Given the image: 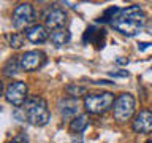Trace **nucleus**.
I'll return each mask as SVG.
<instances>
[{"mask_svg":"<svg viewBox=\"0 0 152 143\" xmlns=\"http://www.w3.org/2000/svg\"><path fill=\"white\" fill-rule=\"evenodd\" d=\"M146 143H152V140H147V142H146Z\"/></svg>","mask_w":152,"mask_h":143,"instance_id":"b1692460","label":"nucleus"},{"mask_svg":"<svg viewBox=\"0 0 152 143\" xmlns=\"http://www.w3.org/2000/svg\"><path fill=\"white\" fill-rule=\"evenodd\" d=\"M59 111L64 118H71L78 111V100L73 97H65L59 100Z\"/></svg>","mask_w":152,"mask_h":143,"instance_id":"f8f14e48","label":"nucleus"},{"mask_svg":"<svg viewBox=\"0 0 152 143\" xmlns=\"http://www.w3.org/2000/svg\"><path fill=\"white\" fill-rule=\"evenodd\" d=\"M94 84H100V86H102V84H114V83H111V81H106V80H102V81H95Z\"/></svg>","mask_w":152,"mask_h":143,"instance_id":"4be33fe9","label":"nucleus"},{"mask_svg":"<svg viewBox=\"0 0 152 143\" xmlns=\"http://www.w3.org/2000/svg\"><path fill=\"white\" fill-rule=\"evenodd\" d=\"M144 24H146L144 11L138 5H132V7L122 8L116 14V18L111 21V27L122 35L135 37L136 33H140L144 29Z\"/></svg>","mask_w":152,"mask_h":143,"instance_id":"f257e3e1","label":"nucleus"},{"mask_svg":"<svg viewBox=\"0 0 152 143\" xmlns=\"http://www.w3.org/2000/svg\"><path fill=\"white\" fill-rule=\"evenodd\" d=\"M10 43V46L13 48V49H19V48H22L24 45V38L22 35H19V33H10V35L5 37Z\"/></svg>","mask_w":152,"mask_h":143,"instance_id":"a211bd4d","label":"nucleus"},{"mask_svg":"<svg viewBox=\"0 0 152 143\" xmlns=\"http://www.w3.org/2000/svg\"><path fill=\"white\" fill-rule=\"evenodd\" d=\"M45 64H46V54L43 51H38V49L26 51L21 57H19V65H21V69L26 70V72L38 70Z\"/></svg>","mask_w":152,"mask_h":143,"instance_id":"0eeeda50","label":"nucleus"},{"mask_svg":"<svg viewBox=\"0 0 152 143\" xmlns=\"http://www.w3.org/2000/svg\"><path fill=\"white\" fill-rule=\"evenodd\" d=\"M19 60L16 57H11V59H8L7 62L3 64V75L5 76H14L19 72Z\"/></svg>","mask_w":152,"mask_h":143,"instance_id":"2eb2a0df","label":"nucleus"},{"mask_svg":"<svg viewBox=\"0 0 152 143\" xmlns=\"http://www.w3.org/2000/svg\"><path fill=\"white\" fill-rule=\"evenodd\" d=\"M66 21V13L59 7H52L45 16V26L56 30V29H62Z\"/></svg>","mask_w":152,"mask_h":143,"instance_id":"1a4fd4ad","label":"nucleus"},{"mask_svg":"<svg viewBox=\"0 0 152 143\" xmlns=\"http://www.w3.org/2000/svg\"><path fill=\"white\" fill-rule=\"evenodd\" d=\"M5 99L8 100L14 107H21L26 103L27 97V84L24 81H13L8 84L7 91H5Z\"/></svg>","mask_w":152,"mask_h":143,"instance_id":"423d86ee","label":"nucleus"},{"mask_svg":"<svg viewBox=\"0 0 152 143\" xmlns=\"http://www.w3.org/2000/svg\"><path fill=\"white\" fill-rule=\"evenodd\" d=\"M13 143H28V142H27V138L24 135H19L18 138H14V140H13Z\"/></svg>","mask_w":152,"mask_h":143,"instance_id":"412c9836","label":"nucleus"},{"mask_svg":"<svg viewBox=\"0 0 152 143\" xmlns=\"http://www.w3.org/2000/svg\"><path fill=\"white\" fill-rule=\"evenodd\" d=\"M116 62H117V64H127L128 60H127V59H117Z\"/></svg>","mask_w":152,"mask_h":143,"instance_id":"5701e85b","label":"nucleus"},{"mask_svg":"<svg viewBox=\"0 0 152 143\" xmlns=\"http://www.w3.org/2000/svg\"><path fill=\"white\" fill-rule=\"evenodd\" d=\"M48 37L49 35H48L46 26H40V24H35L26 30V38L32 43H43L48 40Z\"/></svg>","mask_w":152,"mask_h":143,"instance_id":"9b49d317","label":"nucleus"},{"mask_svg":"<svg viewBox=\"0 0 152 143\" xmlns=\"http://www.w3.org/2000/svg\"><path fill=\"white\" fill-rule=\"evenodd\" d=\"M35 21V10L30 3H21L13 11V26L16 29H28V26ZM32 27V26H30Z\"/></svg>","mask_w":152,"mask_h":143,"instance_id":"39448f33","label":"nucleus"},{"mask_svg":"<svg viewBox=\"0 0 152 143\" xmlns=\"http://www.w3.org/2000/svg\"><path fill=\"white\" fill-rule=\"evenodd\" d=\"M65 92L68 94V97L78 99V97L86 94V88L84 86H78V84H66L65 86Z\"/></svg>","mask_w":152,"mask_h":143,"instance_id":"f3484780","label":"nucleus"},{"mask_svg":"<svg viewBox=\"0 0 152 143\" xmlns=\"http://www.w3.org/2000/svg\"><path fill=\"white\" fill-rule=\"evenodd\" d=\"M119 11H121V8H119V7H109V8L104 10L103 14L97 19V22H109V24H111V21L116 18V14Z\"/></svg>","mask_w":152,"mask_h":143,"instance_id":"dca6fc26","label":"nucleus"},{"mask_svg":"<svg viewBox=\"0 0 152 143\" xmlns=\"http://www.w3.org/2000/svg\"><path fill=\"white\" fill-rule=\"evenodd\" d=\"M104 32L103 29H98L95 26H90L86 29L84 35H83V41L87 45V43H92V45H97V48L103 46V40H104Z\"/></svg>","mask_w":152,"mask_h":143,"instance_id":"9d476101","label":"nucleus"},{"mask_svg":"<svg viewBox=\"0 0 152 143\" xmlns=\"http://www.w3.org/2000/svg\"><path fill=\"white\" fill-rule=\"evenodd\" d=\"M128 72L127 70H122V72H109V76L113 78H128Z\"/></svg>","mask_w":152,"mask_h":143,"instance_id":"6ab92c4d","label":"nucleus"},{"mask_svg":"<svg viewBox=\"0 0 152 143\" xmlns=\"http://www.w3.org/2000/svg\"><path fill=\"white\" fill-rule=\"evenodd\" d=\"M132 127L136 133H151L152 132V111H149V110L140 111L133 119Z\"/></svg>","mask_w":152,"mask_h":143,"instance_id":"6e6552de","label":"nucleus"},{"mask_svg":"<svg viewBox=\"0 0 152 143\" xmlns=\"http://www.w3.org/2000/svg\"><path fill=\"white\" fill-rule=\"evenodd\" d=\"M135 108H136V100L132 94H121L119 97L116 99L114 102V107H113V114H114V119L117 122H125L128 121L133 113H135Z\"/></svg>","mask_w":152,"mask_h":143,"instance_id":"20e7f679","label":"nucleus"},{"mask_svg":"<svg viewBox=\"0 0 152 143\" xmlns=\"http://www.w3.org/2000/svg\"><path fill=\"white\" fill-rule=\"evenodd\" d=\"M152 45V43H149V41H141V43H138V49L140 51H144V49H147Z\"/></svg>","mask_w":152,"mask_h":143,"instance_id":"aec40b11","label":"nucleus"},{"mask_svg":"<svg viewBox=\"0 0 152 143\" xmlns=\"http://www.w3.org/2000/svg\"><path fill=\"white\" fill-rule=\"evenodd\" d=\"M89 121L90 119H89L87 114H78V116H75L73 119H71L70 129L76 133H81V132L86 130V127L89 126Z\"/></svg>","mask_w":152,"mask_h":143,"instance_id":"4468645a","label":"nucleus"},{"mask_svg":"<svg viewBox=\"0 0 152 143\" xmlns=\"http://www.w3.org/2000/svg\"><path fill=\"white\" fill-rule=\"evenodd\" d=\"M114 94L111 92H97L84 95V108L90 114H102L114 107Z\"/></svg>","mask_w":152,"mask_h":143,"instance_id":"7ed1b4c3","label":"nucleus"},{"mask_svg":"<svg viewBox=\"0 0 152 143\" xmlns=\"http://www.w3.org/2000/svg\"><path fill=\"white\" fill-rule=\"evenodd\" d=\"M51 43L54 45L56 48H60V46H64L66 45V43L70 41V38H71V33L68 29H56V30H52L51 32Z\"/></svg>","mask_w":152,"mask_h":143,"instance_id":"ddd939ff","label":"nucleus"},{"mask_svg":"<svg viewBox=\"0 0 152 143\" xmlns=\"http://www.w3.org/2000/svg\"><path fill=\"white\" fill-rule=\"evenodd\" d=\"M24 114L27 121L37 127H43L49 122L51 113L48 108L46 100L40 95H30L24 103Z\"/></svg>","mask_w":152,"mask_h":143,"instance_id":"f03ea898","label":"nucleus"}]
</instances>
